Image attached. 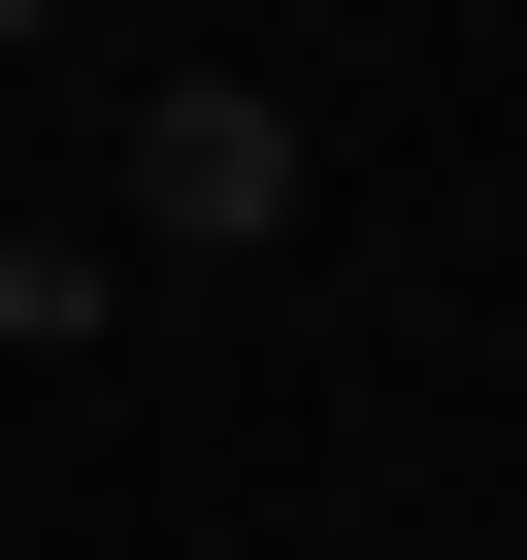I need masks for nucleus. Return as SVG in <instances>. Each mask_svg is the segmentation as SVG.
<instances>
[{
  "label": "nucleus",
  "mask_w": 527,
  "mask_h": 560,
  "mask_svg": "<svg viewBox=\"0 0 527 560\" xmlns=\"http://www.w3.org/2000/svg\"><path fill=\"white\" fill-rule=\"evenodd\" d=\"M297 198H330V165H297L264 67H165V100H132V231H165V264H264Z\"/></svg>",
  "instance_id": "f257e3e1"
},
{
  "label": "nucleus",
  "mask_w": 527,
  "mask_h": 560,
  "mask_svg": "<svg viewBox=\"0 0 527 560\" xmlns=\"http://www.w3.org/2000/svg\"><path fill=\"white\" fill-rule=\"evenodd\" d=\"M0 34H34V0H0Z\"/></svg>",
  "instance_id": "f03ea898"
}]
</instances>
